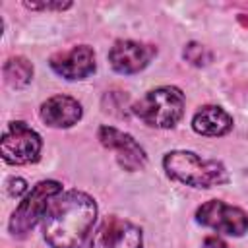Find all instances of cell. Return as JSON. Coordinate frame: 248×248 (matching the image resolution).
I'll return each instance as SVG.
<instances>
[{
  "label": "cell",
  "instance_id": "30bf717a",
  "mask_svg": "<svg viewBox=\"0 0 248 248\" xmlns=\"http://www.w3.org/2000/svg\"><path fill=\"white\" fill-rule=\"evenodd\" d=\"M50 68L66 79H83L95 72V52L87 45H78L66 52L50 56Z\"/></svg>",
  "mask_w": 248,
  "mask_h": 248
},
{
  "label": "cell",
  "instance_id": "52a82bcc",
  "mask_svg": "<svg viewBox=\"0 0 248 248\" xmlns=\"http://www.w3.org/2000/svg\"><path fill=\"white\" fill-rule=\"evenodd\" d=\"M141 229L120 217H107L89 240V248H141Z\"/></svg>",
  "mask_w": 248,
  "mask_h": 248
},
{
  "label": "cell",
  "instance_id": "5b68a950",
  "mask_svg": "<svg viewBox=\"0 0 248 248\" xmlns=\"http://www.w3.org/2000/svg\"><path fill=\"white\" fill-rule=\"evenodd\" d=\"M2 159L8 165H29L39 161L43 140L25 122H10L2 134Z\"/></svg>",
  "mask_w": 248,
  "mask_h": 248
},
{
  "label": "cell",
  "instance_id": "5bb4252c",
  "mask_svg": "<svg viewBox=\"0 0 248 248\" xmlns=\"http://www.w3.org/2000/svg\"><path fill=\"white\" fill-rule=\"evenodd\" d=\"M184 58L194 66H205L211 62V52L200 43H188L184 48Z\"/></svg>",
  "mask_w": 248,
  "mask_h": 248
},
{
  "label": "cell",
  "instance_id": "7a4b0ae2",
  "mask_svg": "<svg viewBox=\"0 0 248 248\" xmlns=\"http://www.w3.org/2000/svg\"><path fill=\"white\" fill-rule=\"evenodd\" d=\"M167 174L192 188H213L229 180L227 169L213 159H202L194 151H169L163 157Z\"/></svg>",
  "mask_w": 248,
  "mask_h": 248
},
{
  "label": "cell",
  "instance_id": "8992f818",
  "mask_svg": "<svg viewBox=\"0 0 248 248\" xmlns=\"http://www.w3.org/2000/svg\"><path fill=\"white\" fill-rule=\"evenodd\" d=\"M196 221L231 236H242L248 231V213L221 200H209L202 203L196 211Z\"/></svg>",
  "mask_w": 248,
  "mask_h": 248
},
{
  "label": "cell",
  "instance_id": "7c38bea8",
  "mask_svg": "<svg viewBox=\"0 0 248 248\" xmlns=\"http://www.w3.org/2000/svg\"><path fill=\"white\" fill-rule=\"evenodd\" d=\"M192 128H194V132L207 136V138L225 136L232 128V116L217 105H205L194 114Z\"/></svg>",
  "mask_w": 248,
  "mask_h": 248
},
{
  "label": "cell",
  "instance_id": "6da1fadb",
  "mask_svg": "<svg viewBox=\"0 0 248 248\" xmlns=\"http://www.w3.org/2000/svg\"><path fill=\"white\" fill-rule=\"evenodd\" d=\"M95 219V200L85 192L70 190L50 203L43 221V236L52 248H79Z\"/></svg>",
  "mask_w": 248,
  "mask_h": 248
},
{
  "label": "cell",
  "instance_id": "3957f363",
  "mask_svg": "<svg viewBox=\"0 0 248 248\" xmlns=\"http://www.w3.org/2000/svg\"><path fill=\"white\" fill-rule=\"evenodd\" d=\"M132 110L151 128H172L184 114V93L174 85H163L147 91Z\"/></svg>",
  "mask_w": 248,
  "mask_h": 248
},
{
  "label": "cell",
  "instance_id": "4fadbf2b",
  "mask_svg": "<svg viewBox=\"0 0 248 248\" xmlns=\"http://www.w3.org/2000/svg\"><path fill=\"white\" fill-rule=\"evenodd\" d=\"M33 78V64L23 56H12L4 64V79L10 87H25Z\"/></svg>",
  "mask_w": 248,
  "mask_h": 248
},
{
  "label": "cell",
  "instance_id": "9c48e42d",
  "mask_svg": "<svg viewBox=\"0 0 248 248\" xmlns=\"http://www.w3.org/2000/svg\"><path fill=\"white\" fill-rule=\"evenodd\" d=\"M157 54L153 45L138 43V41H116L108 52V62L114 72L118 74H136L143 70L151 58Z\"/></svg>",
  "mask_w": 248,
  "mask_h": 248
},
{
  "label": "cell",
  "instance_id": "277c9868",
  "mask_svg": "<svg viewBox=\"0 0 248 248\" xmlns=\"http://www.w3.org/2000/svg\"><path fill=\"white\" fill-rule=\"evenodd\" d=\"M62 194V184L56 180H41L37 182L31 192L17 203L10 217V232L14 236H25L33 227L45 219L52 200Z\"/></svg>",
  "mask_w": 248,
  "mask_h": 248
},
{
  "label": "cell",
  "instance_id": "2e32d148",
  "mask_svg": "<svg viewBox=\"0 0 248 248\" xmlns=\"http://www.w3.org/2000/svg\"><path fill=\"white\" fill-rule=\"evenodd\" d=\"M25 190H27V182L23 178H10V182H8V194L12 198H19Z\"/></svg>",
  "mask_w": 248,
  "mask_h": 248
},
{
  "label": "cell",
  "instance_id": "8fae6325",
  "mask_svg": "<svg viewBox=\"0 0 248 248\" xmlns=\"http://www.w3.org/2000/svg\"><path fill=\"white\" fill-rule=\"evenodd\" d=\"M41 118L50 128H70L79 122L83 110L81 105L68 95H54L41 105Z\"/></svg>",
  "mask_w": 248,
  "mask_h": 248
},
{
  "label": "cell",
  "instance_id": "ba28073f",
  "mask_svg": "<svg viewBox=\"0 0 248 248\" xmlns=\"http://www.w3.org/2000/svg\"><path fill=\"white\" fill-rule=\"evenodd\" d=\"M99 141L116 153V161L124 170H141L147 163V155L143 147L126 132L116 130L114 126H101L99 128Z\"/></svg>",
  "mask_w": 248,
  "mask_h": 248
},
{
  "label": "cell",
  "instance_id": "9a60e30c",
  "mask_svg": "<svg viewBox=\"0 0 248 248\" xmlns=\"http://www.w3.org/2000/svg\"><path fill=\"white\" fill-rule=\"evenodd\" d=\"M25 8L29 10H68L72 8V2H25Z\"/></svg>",
  "mask_w": 248,
  "mask_h": 248
},
{
  "label": "cell",
  "instance_id": "e0dca14e",
  "mask_svg": "<svg viewBox=\"0 0 248 248\" xmlns=\"http://www.w3.org/2000/svg\"><path fill=\"white\" fill-rule=\"evenodd\" d=\"M203 248H229V246H227V242L221 236L213 234V236H207L203 240Z\"/></svg>",
  "mask_w": 248,
  "mask_h": 248
}]
</instances>
